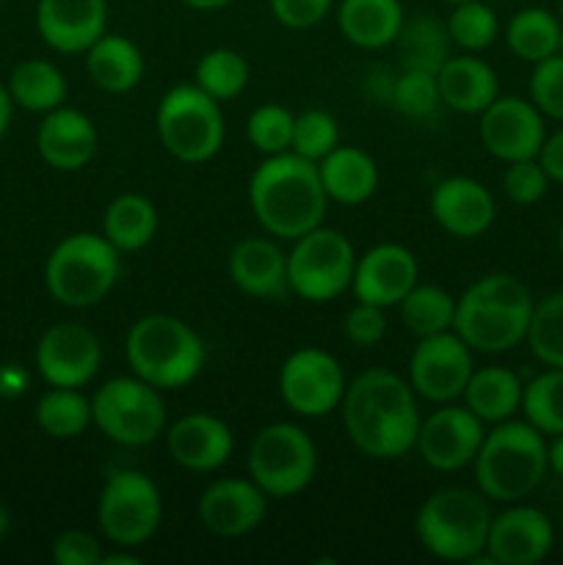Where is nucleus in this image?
<instances>
[{
	"label": "nucleus",
	"mask_w": 563,
	"mask_h": 565,
	"mask_svg": "<svg viewBox=\"0 0 563 565\" xmlns=\"http://www.w3.org/2000/svg\"><path fill=\"white\" fill-rule=\"evenodd\" d=\"M108 25V0H36V31L55 53H86Z\"/></svg>",
	"instance_id": "5701e85b"
},
{
	"label": "nucleus",
	"mask_w": 563,
	"mask_h": 565,
	"mask_svg": "<svg viewBox=\"0 0 563 565\" xmlns=\"http://www.w3.org/2000/svg\"><path fill=\"white\" fill-rule=\"evenodd\" d=\"M334 0H268L274 20L287 31H309L331 14Z\"/></svg>",
	"instance_id": "de8ad7c7"
},
{
	"label": "nucleus",
	"mask_w": 563,
	"mask_h": 565,
	"mask_svg": "<svg viewBox=\"0 0 563 565\" xmlns=\"http://www.w3.org/2000/svg\"><path fill=\"white\" fill-rule=\"evenodd\" d=\"M103 235L121 254L141 252L158 235V207L144 193H121L105 207Z\"/></svg>",
	"instance_id": "7c9ffc66"
},
{
	"label": "nucleus",
	"mask_w": 563,
	"mask_h": 565,
	"mask_svg": "<svg viewBox=\"0 0 563 565\" xmlns=\"http://www.w3.org/2000/svg\"><path fill=\"white\" fill-rule=\"evenodd\" d=\"M318 475V447L296 423H270L248 447V478L268 494L287 500L307 489Z\"/></svg>",
	"instance_id": "9b49d317"
},
{
	"label": "nucleus",
	"mask_w": 563,
	"mask_h": 565,
	"mask_svg": "<svg viewBox=\"0 0 563 565\" xmlns=\"http://www.w3.org/2000/svg\"><path fill=\"white\" fill-rule=\"evenodd\" d=\"M121 276V252L97 232H72L44 263L47 292L70 309L97 307Z\"/></svg>",
	"instance_id": "423d86ee"
},
{
	"label": "nucleus",
	"mask_w": 563,
	"mask_h": 565,
	"mask_svg": "<svg viewBox=\"0 0 563 565\" xmlns=\"http://www.w3.org/2000/svg\"><path fill=\"white\" fill-rule=\"evenodd\" d=\"M539 163L541 169L546 171V177H550V182L563 185V127L544 138L539 152Z\"/></svg>",
	"instance_id": "8fccbe9b"
},
{
	"label": "nucleus",
	"mask_w": 563,
	"mask_h": 565,
	"mask_svg": "<svg viewBox=\"0 0 563 565\" xmlns=\"http://www.w3.org/2000/svg\"><path fill=\"white\" fill-rule=\"evenodd\" d=\"M334 147H340V125H337V119L329 110L309 108L296 116L290 152L318 163V160H323Z\"/></svg>",
	"instance_id": "37998d69"
},
{
	"label": "nucleus",
	"mask_w": 563,
	"mask_h": 565,
	"mask_svg": "<svg viewBox=\"0 0 563 565\" xmlns=\"http://www.w3.org/2000/svg\"><path fill=\"white\" fill-rule=\"evenodd\" d=\"M395 44L401 47L403 66H408V70H425L436 75L439 66L450 58L447 25L431 14H417L414 20L403 22Z\"/></svg>",
	"instance_id": "c9c22d12"
},
{
	"label": "nucleus",
	"mask_w": 563,
	"mask_h": 565,
	"mask_svg": "<svg viewBox=\"0 0 563 565\" xmlns=\"http://www.w3.org/2000/svg\"><path fill=\"white\" fill-rule=\"evenodd\" d=\"M480 143L491 158L502 163L513 160L539 158L541 143L546 138L544 114L533 105V99L522 97H497L489 108L480 114Z\"/></svg>",
	"instance_id": "dca6fc26"
},
{
	"label": "nucleus",
	"mask_w": 563,
	"mask_h": 565,
	"mask_svg": "<svg viewBox=\"0 0 563 565\" xmlns=\"http://www.w3.org/2000/svg\"><path fill=\"white\" fill-rule=\"evenodd\" d=\"M248 204L257 224L276 241H298L323 224L329 196L318 163L296 152L268 154L248 180Z\"/></svg>",
	"instance_id": "f03ea898"
},
{
	"label": "nucleus",
	"mask_w": 563,
	"mask_h": 565,
	"mask_svg": "<svg viewBox=\"0 0 563 565\" xmlns=\"http://www.w3.org/2000/svg\"><path fill=\"white\" fill-rule=\"evenodd\" d=\"M188 9L193 11H221L232 3V0H182Z\"/></svg>",
	"instance_id": "5fc2aeb1"
},
{
	"label": "nucleus",
	"mask_w": 563,
	"mask_h": 565,
	"mask_svg": "<svg viewBox=\"0 0 563 565\" xmlns=\"http://www.w3.org/2000/svg\"><path fill=\"white\" fill-rule=\"evenodd\" d=\"M97 125L77 108H61L44 114L36 130V149L50 169L81 171L97 154Z\"/></svg>",
	"instance_id": "b1692460"
},
{
	"label": "nucleus",
	"mask_w": 563,
	"mask_h": 565,
	"mask_svg": "<svg viewBox=\"0 0 563 565\" xmlns=\"http://www.w3.org/2000/svg\"><path fill=\"white\" fill-rule=\"evenodd\" d=\"M546 463H550V472L563 480V434L552 436V441L546 445Z\"/></svg>",
	"instance_id": "603ef678"
},
{
	"label": "nucleus",
	"mask_w": 563,
	"mask_h": 565,
	"mask_svg": "<svg viewBox=\"0 0 563 565\" xmlns=\"http://www.w3.org/2000/svg\"><path fill=\"white\" fill-rule=\"evenodd\" d=\"M94 425L121 447H144L169 428V412L158 386L138 375H116L92 397Z\"/></svg>",
	"instance_id": "1a4fd4ad"
},
{
	"label": "nucleus",
	"mask_w": 563,
	"mask_h": 565,
	"mask_svg": "<svg viewBox=\"0 0 563 565\" xmlns=\"http://www.w3.org/2000/svg\"><path fill=\"white\" fill-rule=\"evenodd\" d=\"M386 309L357 301L342 318V334L357 348H375L386 337Z\"/></svg>",
	"instance_id": "49530a36"
},
{
	"label": "nucleus",
	"mask_w": 563,
	"mask_h": 565,
	"mask_svg": "<svg viewBox=\"0 0 563 565\" xmlns=\"http://www.w3.org/2000/svg\"><path fill=\"white\" fill-rule=\"evenodd\" d=\"M456 301L458 298H453L445 287L419 285L417 281L408 290V296L397 303V309H401V323L417 340L450 331L453 318H456Z\"/></svg>",
	"instance_id": "f704fd0d"
},
{
	"label": "nucleus",
	"mask_w": 563,
	"mask_h": 565,
	"mask_svg": "<svg viewBox=\"0 0 563 565\" xmlns=\"http://www.w3.org/2000/svg\"><path fill=\"white\" fill-rule=\"evenodd\" d=\"M475 486L486 500L522 502L544 480L546 436L535 430L528 419H506L486 430L484 445L472 461Z\"/></svg>",
	"instance_id": "20e7f679"
},
{
	"label": "nucleus",
	"mask_w": 563,
	"mask_h": 565,
	"mask_svg": "<svg viewBox=\"0 0 563 565\" xmlns=\"http://www.w3.org/2000/svg\"><path fill=\"white\" fill-rule=\"evenodd\" d=\"M99 565H141V557L130 555V552H116V555H103Z\"/></svg>",
	"instance_id": "6e6d98bb"
},
{
	"label": "nucleus",
	"mask_w": 563,
	"mask_h": 565,
	"mask_svg": "<svg viewBox=\"0 0 563 565\" xmlns=\"http://www.w3.org/2000/svg\"><path fill=\"white\" fill-rule=\"evenodd\" d=\"M36 423L53 439H75L94 423L92 397L72 386H50L36 403Z\"/></svg>",
	"instance_id": "72a5a7b5"
},
{
	"label": "nucleus",
	"mask_w": 563,
	"mask_h": 565,
	"mask_svg": "<svg viewBox=\"0 0 563 565\" xmlns=\"http://www.w3.org/2000/svg\"><path fill=\"white\" fill-rule=\"evenodd\" d=\"M11 114H14V99H11L9 88L0 83V138H3V132L9 130Z\"/></svg>",
	"instance_id": "864d4df0"
},
{
	"label": "nucleus",
	"mask_w": 563,
	"mask_h": 565,
	"mask_svg": "<svg viewBox=\"0 0 563 565\" xmlns=\"http://www.w3.org/2000/svg\"><path fill=\"white\" fill-rule=\"evenodd\" d=\"M530 99L546 119L563 121V53H555L533 64Z\"/></svg>",
	"instance_id": "c03bdc74"
},
{
	"label": "nucleus",
	"mask_w": 563,
	"mask_h": 565,
	"mask_svg": "<svg viewBox=\"0 0 563 565\" xmlns=\"http://www.w3.org/2000/svg\"><path fill=\"white\" fill-rule=\"evenodd\" d=\"M491 511L480 491L439 489L419 505L414 533L428 555L447 563H475L486 552Z\"/></svg>",
	"instance_id": "0eeeda50"
},
{
	"label": "nucleus",
	"mask_w": 563,
	"mask_h": 565,
	"mask_svg": "<svg viewBox=\"0 0 563 565\" xmlns=\"http://www.w3.org/2000/svg\"><path fill=\"white\" fill-rule=\"evenodd\" d=\"M0 3H3V0H0Z\"/></svg>",
	"instance_id": "e2e57ef3"
},
{
	"label": "nucleus",
	"mask_w": 563,
	"mask_h": 565,
	"mask_svg": "<svg viewBox=\"0 0 563 565\" xmlns=\"http://www.w3.org/2000/svg\"><path fill=\"white\" fill-rule=\"evenodd\" d=\"M557 252H561V257H563V224H561V230H557Z\"/></svg>",
	"instance_id": "13d9d810"
},
{
	"label": "nucleus",
	"mask_w": 563,
	"mask_h": 565,
	"mask_svg": "<svg viewBox=\"0 0 563 565\" xmlns=\"http://www.w3.org/2000/svg\"><path fill=\"white\" fill-rule=\"evenodd\" d=\"M163 522L158 483L141 469H110L97 500L99 533L119 550L144 546Z\"/></svg>",
	"instance_id": "9d476101"
},
{
	"label": "nucleus",
	"mask_w": 563,
	"mask_h": 565,
	"mask_svg": "<svg viewBox=\"0 0 563 565\" xmlns=\"http://www.w3.org/2000/svg\"><path fill=\"white\" fill-rule=\"evenodd\" d=\"M447 36L464 53H484L500 36V17L484 0H464L447 17Z\"/></svg>",
	"instance_id": "4c0bfd02"
},
{
	"label": "nucleus",
	"mask_w": 563,
	"mask_h": 565,
	"mask_svg": "<svg viewBox=\"0 0 563 565\" xmlns=\"http://www.w3.org/2000/svg\"><path fill=\"white\" fill-rule=\"evenodd\" d=\"M419 281L417 257L401 243H379L357 257L351 292L357 301L392 309Z\"/></svg>",
	"instance_id": "aec40b11"
},
{
	"label": "nucleus",
	"mask_w": 563,
	"mask_h": 565,
	"mask_svg": "<svg viewBox=\"0 0 563 565\" xmlns=\"http://www.w3.org/2000/svg\"><path fill=\"white\" fill-rule=\"evenodd\" d=\"M166 447L177 467L188 472H215L230 461L235 436L215 414L191 412L166 428Z\"/></svg>",
	"instance_id": "4be33fe9"
},
{
	"label": "nucleus",
	"mask_w": 563,
	"mask_h": 565,
	"mask_svg": "<svg viewBox=\"0 0 563 565\" xmlns=\"http://www.w3.org/2000/svg\"><path fill=\"white\" fill-rule=\"evenodd\" d=\"M546 188H550V177L541 169L539 158L506 163V171H502V193L513 204L528 207V204L541 202L546 196Z\"/></svg>",
	"instance_id": "a18cd8bd"
},
{
	"label": "nucleus",
	"mask_w": 563,
	"mask_h": 565,
	"mask_svg": "<svg viewBox=\"0 0 563 565\" xmlns=\"http://www.w3.org/2000/svg\"><path fill=\"white\" fill-rule=\"evenodd\" d=\"M561 524H563V508H561Z\"/></svg>",
	"instance_id": "680f3d73"
},
{
	"label": "nucleus",
	"mask_w": 563,
	"mask_h": 565,
	"mask_svg": "<svg viewBox=\"0 0 563 565\" xmlns=\"http://www.w3.org/2000/svg\"><path fill=\"white\" fill-rule=\"evenodd\" d=\"M320 182L329 202L357 207L364 204L379 188V166L370 152L359 147H334L323 160H318Z\"/></svg>",
	"instance_id": "cd10ccee"
},
{
	"label": "nucleus",
	"mask_w": 563,
	"mask_h": 565,
	"mask_svg": "<svg viewBox=\"0 0 563 565\" xmlns=\"http://www.w3.org/2000/svg\"><path fill=\"white\" fill-rule=\"evenodd\" d=\"M555 546V527L550 516L533 505L511 502L502 513L491 516L486 555L495 565H535Z\"/></svg>",
	"instance_id": "a211bd4d"
},
{
	"label": "nucleus",
	"mask_w": 563,
	"mask_h": 565,
	"mask_svg": "<svg viewBox=\"0 0 563 565\" xmlns=\"http://www.w3.org/2000/svg\"><path fill=\"white\" fill-rule=\"evenodd\" d=\"M268 513V494L252 478L213 480L199 497V522L215 539L254 533Z\"/></svg>",
	"instance_id": "6ab92c4d"
},
{
	"label": "nucleus",
	"mask_w": 563,
	"mask_h": 565,
	"mask_svg": "<svg viewBox=\"0 0 563 565\" xmlns=\"http://www.w3.org/2000/svg\"><path fill=\"white\" fill-rule=\"evenodd\" d=\"M431 215L436 226L461 241L486 235L497 218V202L484 182L472 177H447L431 191Z\"/></svg>",
	"instance_id": "412c9836"
},
{
	"label": "nucleus",
	"mask_w": 563,
	"mask_h": 565,
	"mask_svg": "<svg viewBox=\"0 0 563 565\" xmlns=\"http://www.w3.org/2000/svg\"><path fill=\"white\" fill-rule=\"evenodd\" d=\"M346 386V370L323 348H298L279 370L282 401L304 419H318L337 412Z\"/></svg>",
	"instance_id": "ddd939ff"
},
{
	"label": "nucleus",
	"mask_w": 563,
	"mask_h": 565,
	"mask_svg": "<svg viewBox=\"0 0 563 565\" xmlns=\"http://www.w3.org/2000/svg\"><path fill=\"white\" fill-rule=\"evenodd\" d=\"M406 22L401 0H340L337 28L359 50H384L395 44Z\"/></svg>",
	"instance_id": "bb28decb"
},
{
	"label": "nucleus",
	"mask_w": 563,
	"mask_h": 565,
	"mask_svg": "<svg viewBox=\"0 0 563 565\" xmlns=\"http://www.w3.org/2000/svg\"><path fill=\"white\" fill-rule=\"evenodd\" d=\"M506 44L517 58L528 61V64H539V61L561 53V17L550 9H541V6L519 9L506 25Z\"/></svg>",
	"instance_id": "2f4dec72"
},
{
	"label": "nucleus",
	"mask_w": 563,
	"mask_h": 565,
	"mask_svg": "<svg viewBox=\"0 0 563 565\" xmlns=\"http://www.w3.org/2000/svg\"><path fill=\"white\" fill-rule=\"evenodd\" d=\"M524 384L513 370L508 367H480L469 375V384L464 390L461 401L475 417L484 423H506L513 414L522 412Z\"/></svg>",
	"instance_id": "c756f323"
},
{
	"label": "nucleus",
	"mask_w": 563,
	"mask_h": 565,
	"mask_svg": "<svg viewBox=\"0 0 563 565\" xmlns=\"http://www.w3.org/2000/svg\"><path fill=\"white\" fill-rule=\"evenodd\" d=\"M522 412L544 436L563 434V367H546L524 386Z\"/></svg>",
	"instance_id": "58836bf2"
},
{
	"label": "nucleus",
	"mask_w": 563,
	"mask_h": 565,
	"mask_svg": "<svg viewBox=\"0 0 563 565\" xmlns=\"http://www.w3.org/2000/svg\"><path fill=\"white\" fill-rule=\"evenodd\" d=\"M9 94L14 105L31 114H50L66 99V77L53 61L28 58L17 64L9 75Z\"/></svg>",
	"instance_id": "473e14b6"
},
{
	"label": "nucleus",
	"mask_w": 563,
	"mask_h": 565,
	"mask_svg": "<svg viewBox=\"0 0 563 565\" xmlns=\"http://www.w3.org/2000/svg\"><path fill=\"white\" fill-rule=\"evenodd\" d=\"M472 373V348L453 329L423 337L408 356V384L419 397L436 406L456 403Z\"/></svg>",
	"instance_id": "4468645a"
},
{
	"label": "nucleus",
	"mask_w": 563,
	"mask_h": 565,
	"mask_svg": "<svg viewBox=\"0 0 563 565\" xmlns=\"http://www.w3.org/2000/svg\"><path fill=\"white\" fill-rule=\"evenodd\" d=\"M557 17H561V22H563V0H557Z\"/></svg>",
	"instance_id": "bf43d9fd"
},
{
	"label": "nucleus",
	"mask_w": 563,
	"mask_h": 565,
	"mask_svg": "<svg viewBox=\"0 0 563 565\" xmlns=\"http://www.w3.org/2000/svg\"><path fill=\"white\" fill-rule=\"evenodd\" d=\"M484 425V419L475 417L467 406L442 403L434 414L419 423L414 450L436 472H458L478 456L486 436Z\"/></svg>",
	"instance_id": "2eb2a0df"
},
{
	"label": "nucleus",
	"mask_w": 563,
	"mask_h": 565,
	"mask_svg": "<svg viewBox=\"0 0 563 565\" xmlns=\"http://www.w3.org/2000/svg\"><path fill=\"white\" fill-rule=\"evenodd\" d=\"M39 375L50 386L83 390L103 367V345L83 323H55L36 345Z\"/></svg>",
	"instance_id": "f3484780"
},
{
	"label": "nucleus",
	"mask_w": 563,
	"mask_h": 565,
	"mask_svg": "<svg viewBox=\"0 0 563 565\" xmlns=\"http://www.w3.org/2000/svg\"><path fill=\"white\" fill-rule=\"evenodd\" d=\"M158 138L166 152L180 163H208L221 152L226 121L221 103L202 92L196 83H180L160 97Z\"/></svg>",
	"instance_id": "6e6552de"
},
{
	"label": "nucleus",
	"mask_w": 563,
	"mask_h": 565,
	"mask_svg": "<svg viewBox=\"0 0 563 565\" xmlns=\"http://www.w3.org/2000/svg\"><path fill=\"white\" fill-rule=\"evenodd\" d=\"M232 285L259 301H274L290 292L287 285V254L270 237H243L226 257Z\"/></svg>",
	"instance_id": "393cba45"
},
{
	"label": "nucleus",
	"mask_w": 563,
	"mask_h": 565,
	"mask_svg": "<svg viewBox=\"0 0 563 565\" xmlns=\"http://www.w3.org/2000/svg\"><path fill=\"white\" fill-rule=\"evenodd\" d=\"M447 3H453V6H456V3H464V0H447Z\"/></svg>",
	"instance_id": "052dcab7"
},
{
	"label": "nucleus",
	"mask_w": 563,
	"mask_h": 565,
	"mask_svg": "<svg viewBox=\"0 0 563 565\" xmlns=\"http://www.w3.org/2000/svg\"><path fill=\"white\" fill-rule=\"evenodd\" d=\"M442 105L464 116H480L500 97V77L475 53L447 58L436 72Z\"/></svg>",
	"instance_id": "a878e982"
},
{
	"label": "nucleus",
	"mask_w": 563,
	"mask_h": 565,
	"mask_svg": "<svg viewBox=\"0 0 563 565\" xmlns=\"http://www.w3.org/2000/svg\"><path fill=\"white\" fill-rule=\"evenodd\" d=\"M248 77H252L248 61L232 47L208 50L193 70V83L215 103H230L241 97L248 86Z\"/></svg>",
	"instance_id": "e433bc0d"
},
{
	"label": "nucleus",
	"mask_w": 563,
	"mask_h": 565,
	"mask_svg": "<svg viewBox=\"0 0 563 565\" xmlns=\"http://www.w3.org/2000/svg\"><path fill=\"white\" fill-rule=\"evenodd\" d=\"M533 292L511 274H486L456 301L453 331L472 353H506L522 345L533 315Z\"/></svg>",
	"instance_id": "7ed1b4c3"
},
{
	"label": "nucleus",
	"mask_w": 563,
	"mask_h": 565,
	"mask_svg": "<svg viewBox=\"0 0 563 565\" xmlns=\"http://www.w3.org/2000/svg\"><path fill=\"white\" fill-rule=\"evenodd\" d=\"M144 53L136 42L116 33H103L86 50V72L99 92L127 94L144 81Z\"/></svg>",
	"instance_id": "c85d7f7f"
},
{
	"label": "nucleus",
	"mask_w": 563,
	"mask_h": 565,
	"mask_svg": "<svg viewBox=\"0 0 563 565\" xmlns=\"http://www.w3.org/2000/svg\"><path fill=\"white\" fill-rule=\"evenodd\" d=\"M293 125H296V114H290L282 105L268 103L259 105L248 114L246 121V138L259 154H282L290 152L293 147Z\"/></svg>",
	"instance_id": "79ce46f5"
},
{
	"label": "nucleus",
	"mask_w": 563,
	"mask_h": 565,
	"mask_svg": "<svg viewBox=\"0 0 563 565\" xmlns=\"http://www.w3.org/2000/svg\"><path fill=\"white\" fill-rule=\"evenodd\" d=\"M28 390V375L20 364H0V397H17Z\"/></svg>",
	"instance_id": "3c124183"
},
{
	"label": "nucleus",
	"mask_w": 563,
	"mask_h": 565,
	"mask_svg": "<svg viewBox=\"0 0 563 565\" xmlns=\"http://www.w3.org/2000/svg\"><path fill=\"white\" fill-rule=\"evenodd\" d=\"M340 412L348 439L362 456L395 461L417 445L423 423L417 392L392 370L373 367L348 381Z\"/></svg>",
	"instance_id": "f257e3e1"
},
{
	"label": "nucleus",
	"mask_w": 563,
	"mask_h": 565,
	"mask_svg": "<svg viewBox=\"0 0 563 565\" xmlns=\"http://www.w3.org/2000/svg\"><path fill=\"white\" fill-rule=\"evenodd\" d=\"M9 524H11L9 511H6V505H3V502H0V541H3L6 533H9Z\"/></svg>",
	"instance_id": "4d7b16f0"
},
{
	"label": "nucleus",
	"mask_w": 563,
	"mask_h": 565,
	"mask_svg": "<svg viewBox=\"0 0 563 565\" xmlns=\"http://www.w3.org/2000/svg\"><path fill=\"white\" fill-rule=\"evenodd\" d=\"M390 103L397 114L408 116V119H431L442 105L436 75L434 72L408 70V66H403L401 75L392 77Z\"/></svg>",
	"instance_id": "a19ab883"
},
{
	"label": "nucleus",
	"mask_w": 563,
	"mask_h": 565,
	"mask_svg": "<svg viewBox=\"0 0 563 565\" xmlns=\"http://www.w3.org/2000/svg\"><path fill=\"white\" fill-rule=\"evenodd\" d=\"M357 252L342 232L315 226L287 252V285L309 303H326L351 290Z\"/></svg>",
	"instance_id": "f8f14e48"
},
{
	"label": "nucleus",
	"mask_w": 563,
	"mask_h": 565,
	"mask_svg": "<svg viewBox=\"0 0 563 565\" xmlns=\"http://www.w3.org/2000/svg\"><path fill=\"white\" fill-rule=\"evenodd\" d=\"M524 342L544 367H563V290L535 301Z\"/></svg>",
	"instance_id": "ea45409f"
},
{
	"label": "nucleus",
	"mask_w": 563,
	"mask_h": 565,
	"mask_svg": "<svg viewBox=\"0 0 563 565\" xmlns=\"http://www.w3.org/2000/svg\"><path fill=\"white\" fill-rule=\"evenodd\" d=\"M50 555H53L55 565H99L105 552L103 544L86 530H64L53 541Z\"/></svg>",
	"instance_id": "09e8293b"
},
{
	"label": "nucleus",
	"mask_w": 563,
	"mask_h": 565,
	"mask_svg": "<svg viewBox=\"0 0 563 565\" xmlns=\"http://www.w3.org/2000/svg\"><path fill=\"white\" fill-rule=\"evenodd\" d=\"M125 359L132 375L169 392L199 379L208 362V348L185 320L152 312L138 318L127 331Z\"/></svg>",
	"instance_id": "39448f33"
}]
</instances>
